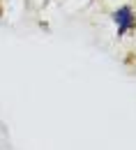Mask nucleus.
Segmentation results:
<instances>
[{
  "instance_id": "f257e3e1",
  "label": "nucleus",
  "mask_w": 136,
  "mask_h": 150,
  "mask_svg": "<svg viewBox=\"0 0 136 150\" xmlns=\"http://www.w3.org/2000/svg\"><path fill=\"white\" fill-rule=\"evenodd\" d=\"M113 21H116V25H118V35H127L136 23L132 7H120L116 14H113Z\"/></svg>"
}]
</instances>
